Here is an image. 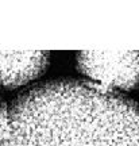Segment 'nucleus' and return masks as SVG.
Here are the masks:
<instances>
[{"instance_id":"nucleus-4","label":"nucleus","mask_w":139,"mask_h":146,"mask_svg":"<svg viewBox=\"0 0 139 146\" xmlns=\"http://www.w3.org/2000/svg\"><path fill=\"white\" fill-rule=\"evenodd\" d=\"M5 120H7V103L0 104V134L4 129Z\"/></svg>"},{"instance_id":"nucleus-2","label":"nucleus","mask_w":139,"mask_h":146,"mask_svg":"<svg viewBox=\"0 0 139 146\" xmlns=\"http://www.w3.org/2000/svg\"><path fill=\"white\" fill-rule=\"evenodd\" d=\"M76 68L118 92L139 88V50H83L76 54Z\"/></svg>"},{"instance_id":"nucleus-1","label":"nucleus","mask_w":139,"mask_h":146,"mask_svg":"<svg viewBox=\"0 0 139 146\" xmlns=\"http://www.w3.org/2000/svg\"><path fill=\"white\" fill-rule=\"evenodd\" d=\"M0 146H139V103L85 78H54L7 103Z\"/></svg>"},{"instance_id":"nucleus-3","label":"nucleus","mask_w":139,"mask_h":146,"mask_svg":"<svg viewBox=\"0 0 139 146\" xmlns=\"http://www.w3.org/2000/svg\"><path fill=\"white\" fill-rule=\"evenodd\" d=\"M50 64L49 52H0V85L15 89L43 74Z\"/></svg>"}]
</instances>
